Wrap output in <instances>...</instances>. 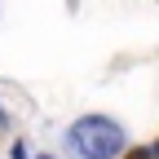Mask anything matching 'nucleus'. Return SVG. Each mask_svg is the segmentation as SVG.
I'll list each match as a JSON object with an SVG mask.
<instances>
[{
    "mask_svg": "<svg viewBox=\"0 0 159 159\" xmlns=\"http://www.w3.org/2000/svg\"><path fill=\"white\" fill-rule=\"evenodd\" d=\"M44 159H49V155H44Z\"/></svg>",
    "mask_w": 159,
    "mask_h": 159,
    "instance_id": "7ed1b4c3",
    "label": "nucleus"
},
{
    "mask_svg": "<svg viewBox=\"0 0 159 159\" xmlns=\"http://www.w3.org/2000/svg\"><path fill=\"white\" fill-rule=\"evenodd\" d=\"M66 142H71V150L80 159H115L124 150V128L115 119H106V115H84V119L71 124Z\"/></svg>",
    "mask_w": 159,
    "mask_h": 159,
    "instance_id": "f257e3e1",
    "label": "nucleus"
},
{
    "mask_svg": "<svg viewBox=\"0 0 159 159\" xmlns=\"http://www.w3.org/2000/svg\"><path fill=\"white\" fill-rule=\"evenodd\" d=\"M0 124H5V111H0Z\"/></svg>",
    "mask_w": 159,
    "mask_h": 159,
    "instance_id": "f03ea898",
    "label": "nucleus"
}]
</instances>
